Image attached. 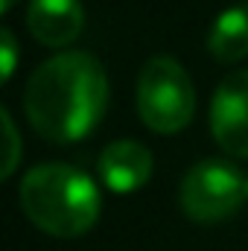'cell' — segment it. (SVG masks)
<instances>
[{"instance_id": "obj_1", "label": "cell", "mask_w": 248, "mask_h": 251, "mask_svg": "<svg viewBox=\"0 0 248 251\" xmlns=\"http://www.w3.org/2000/svg\"><path fill=\"white\" fill-rule=\"evenodd\" d=\"M105 108L108 76L99 59L85 50H67L38 64L24 91L26 120L50 143H76L88 137Z\"/></svg>"}, {"instance_id": "obj_2", "label": "cell", "mask_w": 248, "mask_h": 251, "mask_svg": "<svg viewBox=\"0 0 248 251\" xmlns=\"http://www.w3.org/2000/svg\"><path fill=\"white\" fill-rule=\"evenodd\" d=\"M18 201L38 231L59 240L88 234L99 219V190L94 178L70 164L32 167L18 187Z\"/></svg>"}, {"instance_id": "obj_3", "label": "cell", "mask_w": 248, "mask_h": 251, "mask_svg": "<svg viewBox=\"0 0 248 251\" xmlns=\"http://www.w3.org/2000/svg\"><path fill=\"white\" fill-rule=\"evenodd\" d=\"M196 111L193 79L170 56H155L137 76V114L146 128L158 134H178Z\"/></svg>"}, {"instance_id": "obj_4", "label": "cell", "mask_w": 248, "mask_h": 251, "mask_svg": "<svg viewBox=\"0 0 248 251\" xmlns=\"http://www.w3.org/2000/svg\"><path fill=\"white\" fill-rule=\"evenodd\" d=\"M246 199L243 173L219 158L193 164L178 187V204L193 222H222L237 213Z\"/></svg>"}, {"instance_id": "obj_5", "label": "cell", "mask_w": 248, "mask_h": 251, "mask_svg": "<svg viewBox=\"0 0 248 251\" xmlns=\"http://www.w3.org/2000/svg\"><path fill=\"white\" fill-rule=\"evenodd\" d=\"M210 131L228 155L248 158V70H234L219 82L210 102Z\"/></svg>"}, {"instance_id": "obj_6", "label": "cell", "mask_w": 248, "mask_h": 251, "mask_svg": "<svg viewBox=\"0 0 248 251\" xmlns=\"http://www.w3.org/2000/svg\"><path fill=\"white\" fill-rule=\"evenodd\" d=\"M29 35L44 47H67L85 29V9L79 0H29Z\"/></svg>"}, {"instance_id": "obj_7", "label": "cell", "mask_w": 248, "mask_h": 251, "mask_svg": "<svg viewBox=\"0 0 248 251\" xmlns=\"http://www.w3.org/2000/svg\"><path fill=\"white\" fill-rule=\"evenodd\" d=\"M102 184L114 193H134L152 178V152L137 140H114L97 161Z\"/></svg>"}, {"instance_id": "obj_8", "label": "cell", "mask_w": 248, "mask_h": 251, "mask_svg": "<svg viewBox=\"0 0 248 251\" xmlns=\"http://www.w3.org/2000/svg\"><path fill=\"white\" fill-rule=\"evenodd\" d=\"M207 53L219 64L243 62L248 56V3L225 9L210 35H207Z\"/></svg>"}, {"instance_id": "obj_9", "label": "cell", "mask_w": 248, "mask_h": 251, "mask_svg": "<svg viewBox=\"0 0 248 251\" xmlns=\"http://www.w3.org/2000/svg\"><path fill=\"white\" fill-rule=\"evenodd\" d=\"M0 120H3V128H6V158H3V170H0V178H9L21 161V137H18V128H15V120L12 114L3 108L0 111Z\"/></svg>"}, {"instance_id": "obj_10", "label": "cell", "mask_w": 248, "mask_h": 251, "mask_svg": "<svg viewBox=\"0 0 248 251\" xmlns=\"http://www.w3.org/2000/svg\"><path fill=\"white\" fill-rule=\"evenodd\" d=\"M0 73H3V82H9L12 79V73H15V67H18V41H15V35H12V29H0Z\"/></svg>"}, {"instance_id": "obj_11", "label": "cell", "mask_w": 248, "mask_h": 251, "mask_svg": "<svg viewBox=\"0 0 248 251\" xmlns=\"http://www.w3.org/2000/svg\"><path fill=\"white\" fill-rule=\"evenodd\" d=\"M18 0H0V12H12Z\"/></svg>"}, {"instance_id": "obj_12", "label": "cell", "mask_w": 248, "mask_h": 251, "mask_svg": "<svg viewBox=\"0 0 248 251\" xmlns=\"http://www.w3.org/2000/svg\"><path fill=\"white\" fill-rule=\"evenodd\" d=\"M246 196H248V178H246Z\"/></svg>"}]
</instances>
